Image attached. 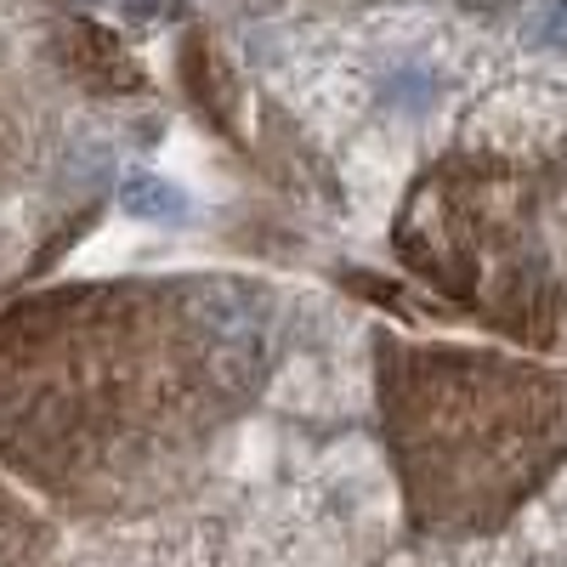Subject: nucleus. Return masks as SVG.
Masks as SVG:
<instances>
[{
  "label": "nucleus",
  "mask_w": 567,
  "mask_h": 567,
  "mask_svg": "<svg viewBox=\"0 0 567 567\" xmlns=\"http://www.w3.org/2000/svg\"><path fill=\"white\" fill-rule=\"evenodd\" d=\"M278 363V296L233 272L69 284L0 312V460L80 516L171 505Z\"/></svg>",
  "instance_id": "1"
},
{
  "label": "nucleus",
  "mask_w": 567,
  "mask_h": 567,
  "mask_svg": "<svg viewBox=\"0 0 567 567\" xmlns=\"http://www.w3.org/2000/svg\"><path fill=\"white\" fill-rule=\"evenodd\" d=\"M381 420L425 534H494L567 460V374L471 347L381 341Z\"/></svg>",
  "instance_id": "2"
},
{
  "label": "nucleus",
  "mask_w": 567,
  "mask_h": 567,
  "mask_svg": "<svg viewBox=\"0 0 567 567\" xmlns=\"http://www.w3.org/2000/svg\"><path fill=\"white\" fill-rule=\"evenodd\" d=\"M403 261L499 336L567 352V171L443 159L398 216Z\"/></svg>",
  "instance_id": "3"
},
{
  "label": "nucleus",
  "mask_w": 567,
  "mask_h": 567,
  "mask_svg": "<svg viewBox=\"0 0 567 567\" xmlns=\"http://www.w3.org/2000/svg\"><path fill=\"white\" fill-rule=\"evenodd\" d=\"M0 567H58L52 534L12 488H0Z\"/></svg>",
  "instance_id": "4"
},
{
  "label": "nucleus",
  "mask_w": 567,
  "mask_h": 567,
  "mask_svg": "<svg viewBox=\"0 0 567 567\" xmlns=\"http://www.w3.org/2000/svg\"><path fill=\"white\" fill-rule=\"evenodd\" d=\"M120 7L142 23H159V18H176L182 12V0H120Z\"/></svg>",
  "instance_id": "5"
}]
</instances>
